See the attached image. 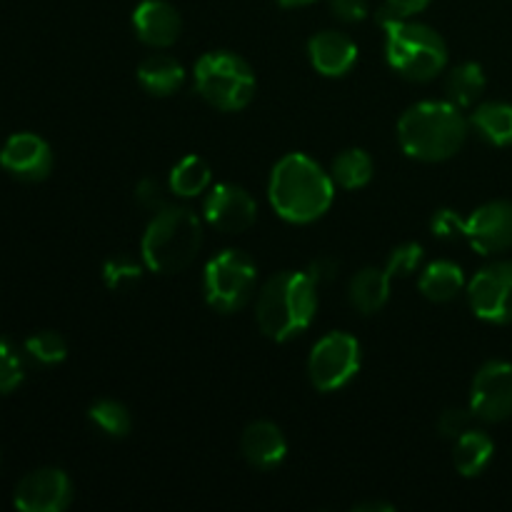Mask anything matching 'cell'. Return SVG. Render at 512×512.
<instances>
[{
	"label": "cell",
	"mask_w": 512,
	"mask_h": 512,
	"mask_svg": "<svg viewBox=\"0 0 512 512\" xmlns=\"http://www.w3.org/2000/svg\"><path fill=\"white\" fill-rule=\"evenodd\" d=\"M210 183H213L210 165L198 155H185L168 175V190L180 198H198L210 188Z\"/></svg>",
	"instance_id": "obj_24"
},
{
	"label": "cell",
	"mask_w": 512,
	"mask_h": 512,
	"mask_svg": "<svg viewBox=\"0 0 512 512\" xmlns=\"http://www.w3.org/2000/svg\"><path fill=\"white\" fill-rule=\"evenodd\" d=\"M375 163L363 148L343 150L330 165V178L343 190H360L373 180Z\"/></svg>",
	"instance_id": "obj_25"
},
{
	"label": "cell",
	"mask_w": 512,
	"mask_h": 512,
	"mask_svg": "<svg viewBox=\"0 0 512 512\" xmlns=\"http://www.w3.org/2000/svg\"><path fill=\"white\" fill-rule=\"evenodd\" d=\"M460 223H463V215H458L455 210H438L430 220V228L438 238L453 240L460 238Z\"/></svg>",
	"instance_id": "obj_35"
},
{
	"label": "cell",
	"mask_w": 512,
	"mask_h": 512,
	"mask_svg": "<svg viewBox=\"0 0 512 512\" xmlns=\"http://www.w3.org/2000/svg\"><path fill=\"white\" fill-rule=\"evenodd\" d=\"M143 265L145 263H138V258H133V255H125V253L113 255V258L105 260L103 265L105 285L113 290H120L138 283L140 275H143Z\"/></svg>",
	"instance_id": "obj_28"
},
{
	"label": "cell",
	"mask_w": 512,
	"mask_h": 512,
	"mask_svg": "<svg viewBox=\"0 0 512 512\" xmlns=\"http://www.w3.org/2000/svg\"><path fill=\"white\" fill-rule=\"evenodd\" d=\"M0 165L23 183H40L53 170V150L40 135L15 133L0 150Z\"/></svg>",
	"instance_id": "obj_14"
},
{
	"label": "cell",
	"mask_w": 512,
	"mask_h": 512,
	"mask_svg": "<svg viewBox=\"0 0 512 512\" xmlns=\"http://www.w3.org/2000/svg\"><path fill=\"white\" fill-rule=\"evenodd\" d=\"M310 65L325 78H343L358 63V45L338 30H323L308 40Z\"/></svg>",
	"instance_id": "obj_16"
},
{
	"label": "cell",
	"mask_w": 512,
	"mask_h": 512,
	"mask_svg": "<svg viewBox=\"0 0 512 512\" xmlns=\"http://www.w3.org/2000/svg\"><path fill=\"white\" fill-rule=\"evenodd\" d=\"M275 3L283 5V8H305V5H313L318 0H275Z\"/></svg>",
	"instance_id": "obj_38"
},
{
	"label": "cell",
	"mask_w": 512,
	"mask_h": 512,
	"mask_svg": "<svg viewBox=\"0 0 512 512\" xmlns=\"http://www.w3.org/2000/svg\"><path fill=\"white\" fill-rule=\"evenodd\" d=\"M383 30L385 60L410 83H428L448 65V45L430 25L405 18L383 25Z\"/></svg>",
	"instance_id": "obj_5"
},
{
	"label": "cell",
	"mask_w": 512,
	"mask_h": 512,
	"mask_svg": "<svg viewBox=\"0 0 512 512\" xmlns=\"http://www.w3.org/2000/svg\"><path fill=\"white\" fill-rule=\"evenodd\" d=\"M395 508L390 503H375V500H370V503H358L355 505V512H393Z\"/></svg>",
	"instance_id": "obj_37"
},
{
	"label": "cell",
	"mask_w": 512,
	"mask_h": 512,
	"mask_svg": "<svg viewBox=\"0 0 512 512\" xmlns=\"http://www.w3.org/2000/svg\"><path fill=\"white\" fill-rule=\"evenodd\" d=\"M23 360L15 353L13 345L0 338V395H8L23 383Z\"/></svg>",
	"instance_id": "obj_30"
},
{
	"label": "cell",
	"mask_w": 512,
	"mask_h": 512,
	"mask_svg": "<svg viewBox=\"0 0 512 512\" xmlns=\"http://www.w3.org/2000/svg\"><path fill=\"white\" fill-rule=\"evenodd\" d=\"M135 200H138L140 208L150 210V213H158L160 208H165V185L158 178H143L135 188Z\"/></svg>",
	"instance_id": "obj_33"
},
{
	"label": "cell",
	"mask_w": 512,
	"mask_h": 512,
	"mask_svg": "<svg viewBox=\"0 0 512 512\" xmlns=\"http://www.w3.org/2000/svg\"><path fill=\"white\" fill-rule=\"evenodd\" d=\"M138 83L145 93L155 98H168L178 93L185 83V68L165 53H153L138 65Z\"/></svg>",
	"instance_id": "obj_18"
},
{
	"label": "cell",
	"mask_w": 512,
	"mask_h": 512,
	"mask_svg": "<svg viewBox=\"0 0 512 512\" xmlns=\"http://www.w3.org/2000/svg\"><path fill=\"white\" fill-rule=\"evenodd\" d=\"M468 303L485 323H512V260H495L480 268L468 283Z\"/></svg>",
	"instance_id": "obj_9"
},
{
	"label": "cell",
	"mask_w": 512,
	"mask_h": 512,
	"mask_svg": "<svg viewBox=\"0 0 512 512\" xmlns=\"http://www.w3.org/2000/svg\"><path fill=\"white\" fill-rule=\"evenodd\" d=\"M23 512H63L73 503V483L60 468H40L25 475L13 495Z\"/></svg>",
	"instance_id": "obj_12"
},
{
	"label": "cell",
	"mask_w": 512,
	"mask_h": 512,
	"mask_svg": "<svg viewBox=\"0 0 512 512\" xmlns=\"http://www.w3.org/2000/svg\"><path fill=\"white\" fill-rule=\"evenodd\" d=\"M195 90L205 103L223 113L248 108L255 95V73L250 63L230 50H213L195 63Z\"/></svg>",
	"instance_id": "obj_6"
},
{
	"label": "cell",
	"mask_w": 512,
	"mask_h": 512,
	"mask_svg": "<svg viewBox=\"0 0 512 512\" xmlns=\"http://www.w3.org/2000/svg\"><path fill=\"white\" fill-rule=\"evenodd\" d=\"M495 443L488 433L483 430H465L458 440H455L453 463L463 478H478L483 470L488 468L493 460Z\"/></svg>",
	"instance_id": "obj_22"
},
{
	"label": "cell",
	"mask_w": 512,
	"mask_h": 512,
	"mask_svg": "<svg viewBox=\"0 0 512 512\" xmlns=\"http://www.w3.org/2000/svg\"><path fill=\"white\" fill-rule=\"evenodd\" d=\"M470 128L495 148H508L512 145V105L503 100L475 105L470 113Z\"/></svg>",
	"instance_id": "obj_20"
},
{
	"label": "cell",
	"mask_w": 512,
	"mask_h": 512,
	"mask_svg": "<svg viewBox=\"0 0 512 512\" xmlns=\"http://www.w3.org/2000/svg\"><path fill=\"white\" fill-rule=\"evenodd\" d=\"M318 313V283L305 270H283L263 283L255 298V320L265 338L275 343L298 338Z\"/></svg>",
	"instance_id": "obj_2"
},
{
	"label": "cell",
	"mask_w": 512,
	"mask_h": 512,
	"mask_svg": "<svg viewBox=\"0 0 512 512\" xmlns=\"http://www.w3.org/2000/svg\"><path fill=\"white\" fill-rule=\"evenodd\" d=\"M460 238L468 240L480 255H498L512 248V203L490 200L463 218Z\"/></svg>",
	"instance_id": "obj_11"
},
{
	"label": "cell",
	"mask_w": 512,
	"mask_h": 512,
	"mask_svg": "<svg viewBox=\"0 0 512 512\" xmlns=\"http://www.w3.org/2000/svg\"><path fill=\"white\" fill-rule=\"evenodd\" d=\"M90 420H93L95 428L103 430L110 438H125V435L133 430V418H130V410L125 408L120 400L103 398L98 403L90 405L88 410Z\"/></svg>",
	"instance_id": "obj_26"
},
{
	"label": "cell",
	"mask_w": 512,
	"mask_h": 512,
	"mask_svg": "<svg viewBox=\"0 0 512 512\" xmlns=\"http://www.w3.org/2000/svg\"><path fill=\"white\" fill-rule=\"evenodd\" d=\"M258 288V265L243 250H223L205 265V300L215 313L233 315L253 300Z\"/></svg>",
	"instance_id": "obj_7"
},
{
	"label": "cell",
	"mask_w": 512,
	"mask_h": 512,
	"mask_svg": "<svg viewBox=\"0 0 512 512\" xmlns=\"http://www.w3.org/2000/svg\"><path fill=\"white\" fill-rule=\"evenodd\" d=\"M428 5L430 0H385V3L380 5L378 13H375V20H378L380 28H383V25L393 23V20H405L423 13Z\"/></svg>",
	"instance_id": "obj_31"
},
{
	"label": "cell",
	"mask_w": 512,
	"mask_h": 512,
	"mask_svg": "<svg viewBox=\"0 0 512 512\" xmlns=\"http://www.w3.org/2000/svg\"><path fill=\"white\" fill-rule=\"evenodd\" d=\"M360 363H363V353H360L358 340L350 333L335 330V333L323 335L310 350L308 378L320 393H333V390L345 388L360 373Z\"/></svg>",
	"instance_id": "obj_8"
},
{
	"label": "cell",
	"mask_w": 512,
	"mask_h": 512,
	"mask_svg": "<svg viewBox=\"0 0 512 512\" xmlns=\"http://www.w3.org/2000/svg\"><path fill=\"white\" fill-rule=\"evenodd\" d=\"M330 13L343 23H360L368 18L370 3L368 0H328Z\"/></svg>",
	"instance_id": "obj_34"
},
{
	"label": "cell",
	"mask_w": 512,
	"mask_h": 512,
	"mask_svg": "<svg viewBox=\"0 0 512 512\" xmlns=\"http://www.w3.org/2000/svg\"><path fill=\"white\" fill-rule=\"evenodd\" d=\"M203 245V225L195 210L183 205H165L153 213L143 240H140V260L145 268L160 275L183 273L200 253Z\"/></svg>",
	"instance_id": "obj_4"
},
{
	"label": "cell",
	"mask_w": 512,
	"mask_h": 512,
	"mask_svg": "<svg viewBox=\"0 0 512 512\" xmlns=\"http://www.w3.org/2000/svg\"><path fill=\"white\" fill-rule=\"evenodd\" d=\"M390 280L385 268H363L348 285L350 305L363 315L380 313L390 298Z\"/></svg>",
	"instance_id": "obj_19"
},
{
	"label": "cell",
	"mask_w": 512,
	"mask_h": 512,
	"mask_svg": "<svg viewBox=\"0 0 512 512\" xmlns=\"http://www.w3.org/2000/svg\"><path fill=\"white\" fill-rule=\"evenodd\" d=\"M205 220L215 230L228 235L245 233L258 220V203L245 188L233 183H220L210 188L208 198L203 205Z\"/></svg>",
	"instance_id": "obj_13"
},
{
	"label": "cell",
	"mask_w": 512,
	"mask_h": 512,
	"mask_svg": "<svg viewBox=\"0 0 512 512\" xmlns=\"http://www.w3.org/2000/svg\"><path fill=\"white\" fill-rule=\"evenodd\" d=\"M133 30L140 43L163 50L178 43L183 33V20H180L178 8L168 0H143L133 10Z\"/></svg>",
	"instance_id": "obj_15"
},
{
	"label": "cell",
	"mask_w": 512,
	"mask_h": 512,
	"mask_svg": "<svg viewBox=\"0 0 512 512\" xmlns=\"http://www.w3.org/2000/svg\"><path fill=\"white\" fill-rule=\"evenodd\" d=\"M308 273L313 275V280H315V283H318V285H320V283H328V280H333L335 273H338V265H335L333 260L320 258V260H315L313 265H310Z\"/></svg>",
	"instance_id": "obj_36"
},
{
	"label": "cell",
	"mask_w": 512,
	"mask_h": 512,
	"mask_svg": "<svg viewBox=\"0 0 512 512\" xmlns=\"http://www.w3.org/2000/svg\"><path fill=\"white\" fill-rule=\"evenodd\" d=\"M485 88H488V78H485V70L480 63H460L458 68L450 70L448 80H445L448 100L458 105L460 110L478 105Z\"/></svg>",
	"instance_id": "obj_23"
},
{
	"label": "cell",
	"mask_w": 512,
	"mask_h": 512,
	"mask_svg": "<svg viewBox=\"0 0 512 512\" xmlns=\"http://www.w3.org/2000/svg\"><path fill=\"white\" fill-rule=\"evenodd\" d=\"M470 418H473V410L470 408L445 410V413L438 418V433L448 440H458L465 430H470Z\"/></svg>",
	"instance_id": "obj_32"
},
{
	"label": "cell",
	"mask_w": 512,
	"mask_h": 512,
	"mask_svg": "<svg viewBox=\"0 0 512 512\" xmlns=\"http://www.w3.org/2000/svg\"><path fill=\"white\" fill-rule=\"evenodd\" d=\"M420 263H423V245L403 243L388 255V260H385V273L390 278H408L410 273L418 270Z\"/></svg>",
	"instance_id": "obj_29"
},
{
	"label": "cell",
	"mask_w": 512,
	"mask_h": 512,
	"mask_svg": "<svg viewBox=\"0 0 512 512\" xmlns=\"http://www.w3.org/2000/svg\"><path fill=\"white\" fill-rule=\"evenodd\" d=\"M470 410L485 423H503L512 418V365L488 360L475 373L470 388Z\"/></svg>",
	"instance_id": "obj_10"
},
{
	"label": "cell",
	"mask_w": 512,
	"mask_h": 512,
	"mask_svg": "<svg viewBox=\"0 0 512 512\" xmlns=\"http://www.w3.org/2000/svg\"><path fill=\"white\" fill-rule=\"evenodd\" d=\"M470 133V120L450 100H423L410 105L398 123L405 155L423 163H443L460 153Z\"/></svg>",
	"instance_id": "obj_3"
},
{
	"label": "cell",
	"mask_w": 512,
	"mask_h": 512,
	"mask_svg": "<svg viewBox=\"0 0 512 512\" xmlns=\"http://www.w3.org/2000/svg\"><path fill=\"white\" fill-rule=\"evenodd\" d=\"M25 353L43 365H58L68 355V343L55 330H40L25 340Z\"/></svg>",
	"instance_id": "obj_27"
},
{
	"label": "cell",
	"mask_w": 512,
	"mask_h": 512,
	"mask_svg": "<svg viewBox=\"0 0 512 512\" xmlns=\"http://www.w3.org/2000/svg\"><path fill=\"white\" fill-rule=\"evenodd\" d=\"M240 450H243V458L255 470H275L288 455V440H285L283 430L275 423L255 420L243 430Z\"/></svg>",
	"instance_id": "obj_17"
},
{
	"label": "cell",
	"mask_w": 512,
	"mask_h": 512,
	"mask_svg": "<svg viewBox=\"0 0 512 512\" xmlns=\"http://www.w3.org/2000/svg\"><path fill=\"white\" fill-rule=\"evenodd\" d=\"M420 293L433 303H450L458 298L465 288L463 268L453 260H435L423 270L418 280Z\"/></svg>",
	"instance_id": "obj_21"
},
{
	"label": "cell",
	"mask_w": 512,
	"mask_h": 512,
	"mask_svg": "<svg viewBox=\"0 0 512 512\" xmlns=\"http://www.w3.org/2000/svg\"><path fill=\"white\" fill-rule=\"evenodd\" d=\"M335 198V183L310 155L288 153L275 163L268 180V200L275 213L295 225L323 218Z\"/></svg>",
	"instance_id": "obj_1"
}]
</instances>
